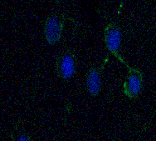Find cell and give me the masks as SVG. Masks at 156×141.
<instances>
[{"label": "cell", "mask_w": 156, "mask_h": 141, "mask_svg": "<svg viewBox=\"0 0 156 141\" xmlns=\"http://www.w3.org/2000/svg\"><path fill=\"white\" fill-rule=\"evenodd\" d=\"M105 42L109 50L116 55L121 44V33L114 24H109L105 28Z\"/></svg>", "instance_id": "obj_4"}, {"label": "cell", "mask_w": 156, "mask_h": 141, "mask_svg": "<svg viewBox=\"0 0 156 141\" xmlns=\"http://www.w3.org/2000/svg\"><path fill=\"white\" fill-rule=\"evenodd\" d=\"M63 23L57 16H51L46 21L45 36L50 44H54L61 38Z\"/></svg>", "instance_id": "obj_3"}, {"label": "cell", "mask_w": 156, "mask_h": 141, "mask_svg": "<svg viewBox=\"0 0 156 141\" xmlns=\"http://www.w3.org/2000/svg\"><path fill=\"white\" fill-rule=\"evenodd\" d=\"M18 141H30L29 138L26 136V135H21L19 138H18Z\"/></svg>", "instance_id": "obj_6"}, {"label": "cell", "mask_w": 156, "mask_h": 141, "mask_svg": "<svg viewBox=\"0 0 156 141\" xmlns=\"http://www.w3.org/2000/svg\"><path fill=\"white\" fill-rule=\"evenodd\" d=\"M142 84L143 76L140 71L136 69H130L127 79L124 84V92L130 99L136 98L140 93Z\"/></svg>", "instance_id": "obj_2"}, {"label": "cell", "mask_w": 156, "mask_h": 141, "mask_svg": "<svg viewBox=\"0 0 156 141\" xmlns=\"http://www.w3.org/2000/svg\"><path fill=\"white\" fill-rule=\"evenodd\" d=\"M56 1H57V2H59V1H60V0H56Z\"/></svg>", "instance_id": "obj_7"}, {"label": "cell", "mask_w": 156, "mask_h": 141, "mask_svg": "<svg viewBox=\"0 0 156 141\" xmlns=\"http://www.w3.org/2000/svg\"><path fill=\"white\" fill-rule=\"evenodd\" d=\"M76 60L74 54L70 52H65L61 54L57 59V74L62 78H72L75 74Z\"/></svg>", "instance_id": "obj_1"}, {"label": "cell", "mask_w": 156, "mask_h": 141, "mask_svg": "<svg viewBox=\"0 0 156 141\" xmlns=\"http://www.w3.org/2000/svg\"><path fill=\"white\" fill-rule=\"evenodd\" d=\"M101 76L99 71L96 69H92L87 76V87L90 95L96 96L101 90Z\"/></svg>", "instance_id": "obj_5"}]
</instances>
